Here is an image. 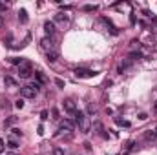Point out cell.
I'll return each instance as SVG.
<instances>
[{"label": "cell", "mask_w": 157, "mask_h": 155, "mask_svg": "<svg viewBox=\"0 0 157 155\" xmlns=\"http://www.w3.org/2000/svg\"><path fill=\"white\" fill-rule=\"evenodd\" d=\"M73 120H68V119H64V120H60V128H59V133L57 135H60L62 131H68V133H71L73 131Z\"/></svg>", "instance_id": "5"}, {"label": "cell", "mask_w": 157, "mask_h": 155, "mask_svg": "<svg viewBox=\"0 0 157 155\" xmlns=\"http://www.w3.org/2000/svg\"><path fill=\"white\" fill-rule=\"evenodd\" d=\"M154 135H155V139H157V128H155V130H154Z\"/></svg>", "instance_id": "32"}, {"label": "cell", "mask_w": 157, "mask_h": 155, "mask_svg": "<svg viewBox=\"0 0 157 155\" xmlns=\"http://www.w3.org/2000/svg\"><path fill=\"white\" fill-rule=\"evenodd\" d=\"M35 77H37V80H39V84H44V82H46V77H44L42 73H39V71L35 73Z\"/></svg>", "instance_id": "15"}, {"label": "cell", "mask_w": 157, "mask_h": 155, "mask_svg": "<svg viewBox=\"0 0 157 155\" xmlns=\"http://www.w3.org/2000/svg\"><path fill=\"white\" fill-rule=\"evenodd\" d=\"M55 22H59V24H70V15H64V13H57L55 15Z\"/></svg>", "instance_id": "8"}, {"label": "cell", "mask_w": 157, "mask_h": 155, "mask_svg": "<svg viewBox=\"0 0 157 155\" xmlns=\"http://www.w3.org/2000/svg\"><path fill=\"white\" fill-rule=\"evenodd\" d=\"M44 31H46L48 37H53V35H55V22L46 20V22H44Z\"/></svg>", "instance_id": "7"}, {"label": "cell", "mask_w": 157, "mask_h": 155, "mask_svg": "<svg viewBox=\"0 0 157 155\" xmlns=\"http://www.w3.org/2000/svg\"><path fill=\"white\" fill-rule=\"evenodd\" d=\"M7 146H9L11 150H17V148H18V142H17L15 139H9V141H7Z\"/></svg>", "instance_id": "14"}, {"label": "cell", "mask_w": 157, "mask_h": 155, "mask_svg": "<svg viewBox=\"0 0 157 155\" xmlns=\"http://www.w3.org/2000/svg\"><path fill=\"white\" fill-rule=\"evenodd\" d=\"M4 26V15H0V28Z\"/></svg>", "instance_id": "30"}, {"label": "cell", "mask_w": 157, "mask_h": 155, "mask_svg": "<svg viewBox=\"0 0 157 155\" xmlns=\"http://www.w3.org/2000/svg\"><path fill=\"white\" fill-rule=\"evenodd\" d=\"M97 6H84V11H95Z\"/></svg>", "instance_id": "23"}, {"label": "cell", "mask_w": 157, "mask_h": 155, "mask_svg": "<svg viewBox=\"0 0 157 155\" xmlns=\"http://www.w3.org/2000/svg\"><path fill=\"white\" fill-rule=\"evenodd\" d=\"M46 59H48V62H57V59H59V53L57 51H46Z\"/></svg>", "instance_id": "10"}, {"label": "cell", "mask_w": 157, "mask_h": 155, "mask_svg": "<svg viewBox=\"0 0 157 155\" xmlns=\"http://www.w3.org/2000/svg\"><path fill=\"white\" fill-rule=\"evenodd\" d=\"M20 95H22V99H33L37 95V91L31 86H22L20 88Z\"/></svg>", "instance_id": "6"}, {"label": "cell", "mask_w": 157, "mask_h": 155, "mask_svg": "<svg viewBox=\"0 0 157 155\" xmlns=\"http://www.w3.org/2000/svg\"><path fill=\"white\" fill-rule=\"evenodd\" d=\"M115 122L121 124V126H124V128H130V122L128 120H121V119H115Z\"/></svg>", "instance_id": "17"}, {"label": "cell", "mask_w": 157, "mask_h": 155, "mask_svg": "<svg viewBox=\"0 0 157 155\" xmlns=\"http://www.w3.org/2000/svg\"><path fill=\"white\" fill-rule=\"evenodd\" d=\"M88 113H90V115H95V113H97V108H95V106H90V108H88Z\"/></svg>", "instance_id": "22"}, {"label": "cell", "mask_w": 157, "mask_h": 155, "mask_svg": "<svg viewBox=\"0 0 157 155\" xmlns=\"http://www.w3.org/2000/svg\"><path fill=\"white\" fill-rule=\"evenodd\" d=\"M4 82H6V86H11V88H17V86H18V82H17L13 77H9V75L4 77Z\"/></svg>", "instance_id": "13"}, {"label": "cell", "mask_w": 157, "mask_h": 155, "mask_svg": "<svg viewBox=\"0 0 157 155\" xmlns=\"http://www.w3.org/2000/svg\"><path fill=\"white\" fill-rule=\"evenodd\" d=\"M154 112H155V113H157V100H155V102H154Z\"/></svg>", "instance_id": "31"}, {"label": "cell", "mask_w": 157, "mask_h": 155, "mask_svg": "<svg viewBox=\"0 0 157 155\" xmlns=\"http://www.w3.org/2000/svg\"><path fill=\"white\" fill-rule=\"evenodd\" d=\"M31 73H33V71H31L29 62H26V60H24V62L18 66V75H20V78H29V77H31Z\"/></svg>", "instance_id": "2"}, {"label": "cell", "mask_w": 157, "mask_h": 155, "mask_svg": "<svg viewBox=\"0 0 157 155\" xmlns=\"http://www.w3.org/2000/svg\"><path fill=\"white\" fill-rule=\"evenodd\" d=\"M146 139H155V135H154V131H148V133H146Z\"/></svg>", "instance_id": "26"}, {"label": "cell", "mask_w": 157, "mask_h": 155, "mask_svg": "<svg viewBox=\"0 0 157 155\" xmlns=\"http://www.w3.org/2000/svg\"><path fill=\"white\" fill-rule=\"evenodd\" d=\"M11 131H13V135H15V137H20V135H22V131H20V130H17V128H15V130H11Z\"/></svg>", "instance_id": "24"}, {"label": "cell", "mask_w": 157, "mask_h": 155, "mask_svg": "<svg viewBox=\"0 0 157 155\" xmlns=\"http://www.w3.org/2000/svg\"><path fill=\"white\" fill-rule=\"evenodd\" d=\"M53 155H66V153H64V150H62V148H59V146H57V148L53 150Z\"/></svg>", "instance_id": "20"}, {"label": "cell", "mask_w": 157, "mask_h": 155, "mask_svg": "<svg viewBox=\"0 0 157 155\" xmlns=\"http://www.w3.org/2000/svg\"><path fill=\"white\" fill-rule=\"evenodd\" d=\"M154 22H155V24H157V18H154Z\"/></svg>", "instance_id": "33"}, {"label": "cell", "mask_w": 157, "mask_h": 155, "mask_svg": "<svg viewBox=\"0 0 157 155\" xmlns=\"http://www.w3.org/2000/svg\"><path fill=\"white\" fill-rule=\"evenodd\" d=\"M101 20H102V22H104V24H106V26H108V28H110V31H112V33H113V35H117L119 31H117V28H115V26H113V24H112V20H110V18H106V17H102V18H101Z\"/></svg>", "instance_id": "11"}, {"label": "cell", "mask_w": 157, "mask_h": 155, "mask_svg": "<svg viewBox=\"0 0 157 155\" xmlns=\"http://www.w3.org/2000/svg\"><path fill=\"white\" fill-rule=\"evenodd\" d=\"M18 20H20V24H28L29 18H28V11L26 9H20L18 11Z\"/></svg>", "instance_id": "12"}, {"label": "cell", "mask_w": 157, "mask_h": 155, "mask_svg": "<svg viewBox=\"0 0 157 155\" xmlns=\"http://www.w3.org/2000/svg\"><path fill=\"white\" fill-rule=\"evenodd\" d=\"M11 62H13V64H17V66H20L24 60H22V59H18V57H13V59H11Z\"/></svg>", "instance_id": "18"}, {"label": "cell", "mask_w": 157, "mask_h": 155, "mask_svg": "<svg viewBox=\"0 0 157 155\" xmlns=\"http://www.w3.org/2000/svg\"><path fill=\"white\" fill-rule=\"evenodd\" d=\"M97 73L93 71V70H86V68H77L75 70V77L78 78H91V77H95Z\"/></svg>", "instance_id": "3"}, {"label": "cell", "mask_w": 157, "mask_h": 155, "mask_svg": "<svg viewBox=\"0 0 157 155\" xmlns=\"http://www.w3.org/2000/svg\"><path fill=\"white\" fill-rule=\"evenodd\" d=\"M73 122L77 124L84 133H88V131H90V122H88L86 113H82V112H75V115H73Z\"/></svg>", "instance_id": "1"}, {"label": "cell", "mask_w": 157, "mask_h": 155, "mask_svg": "<svg viewBox=\"0 0 157 155\" xmlns=\"http://www.w3.org/2000/svg\"><path fill=\"white\" fill-rule=\"evenodd\" d=\"M51 115H53V119H55V120H59V119H60V117H59V110H57V108H53V110H51Z\"/></svg>", "instance_id": "21"}, {"label": "cell", "mask_w": 157, "mask_h": 155, "mask_svg": "<svg viewBox=\"0 0 157 155\" xmlns=\"http://www.w3.org/2000/svg\"><path fill=\"white\" fill-rule=\"evenodd\" d=\"M62 106H64V110H66L70 115H75V112H77V104H75L73 99H64Z\"/></svg>", "instance_id": "4"}, {"label": "cell", "mask_w": 157, "mask_h": 155, "mask_svg": "<svg viewBox=\"0 0 157 155\" xmlns=\"http://www.w3.org/2000/svg\"><path fill=\"white\" fill-rule=\"evenodd\" d=\"M55 82H57V86H60V88H64V82H62V80H60V78H57V80H55Z\"/></svg>", "instance_id": "27"}, {"label": "cell", "mask_w": 157, "mask_h": 155, "mask_svg": "<svg viewBox=\"0 0 157 155\" xmlns=\"http://www.w3.org/2000/svg\"><path fill=\"white\" fill-rule=\"evenodd\" d=\"M40 119H42V120H46V119H48V112H46V110L40 113Z\"/></svg>", "instance_id": "25"}, {"label": "cell", "mask_w": 157, "mask_h": 155, "mask_svg": "<svg viewBox=\"0 0 157 155\" xmlns=\"http://www.w3.org/2000/svg\"><path fill=\"white\" fill-rule=\"evenodd\" d=\"M15 120H17V117H9V119H7V120L4 122V126H11V124H13Z\"/></svg>", "instance_id": "19"}, {"label": "cell", "mask_w": 157, "mask_h": 155, "mask_svg": "<svg viewBox=\"0 0 157 155\" xmlns=\"http://www.w3.org/2000/svg\"><path fill=\"white\" fill-rule=\"evenodd\" d=\"M15 108H17V110H22V108H24V99H18V100L15 102Z\"/></svg>", "instance_id": "16"}, {"label": "cell", "mask_w": 157, "mask_h": 155, "mask_svg": "<svg viewBox=\"0 0 157 155\" xmlns=\"http://www.w3.org/2000/svg\"><path fill=\"white\" fill-rule=\"evenodd\" d=\"M40 46H42V49H46V51H51V47H53V42L49 37H44V39L40 40Z\"/></svg>", "instance_id": "9"}, {"label": "cell", "mask_w": 157, "mask_h": 155, "mask_svg": "<svg viewBox=\"0 0 157 155\" xmlns=\"http://www.w3.org/2000/svg\"><path fill=\"white\" fill-rule=\"evenodd\" d=\"M139 119H141V120H146V119H148V115H146V113H141V115H139Z\"/></svg>", "instance_id": "28"}, {"label": "cell", "mask_w": 157, "mask_h": 155, "mask_svg": "<svg viewBox=\"0 0 157 155\" xmlns=\"http://www.w3.org/2000/svg\"><path fill=\"white\" fill-rule=\"evenodd\" d=\"M2 152H4V141L0 139V153H2Z\"/></svg>", "instance_id": "29"}]
</instances>
